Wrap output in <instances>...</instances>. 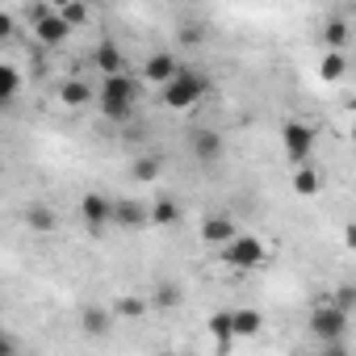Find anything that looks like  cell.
<instances>
[{
	"instance_id": "6da1fadb",
	"label": "cell",
	"mask_w": 356,
	"mask_h": 356,
	"mask_svg": "<svg viewBox=\"0 0 356 356\" xmlns=\"http://www.w3.org/2000/svg\"><path fill=\"white\" fill-rule=\"evenodd\" d=\"M134 101H138V80H134L130 72L101 80L97 105H101V118H105V122H113V126L130 122V118H134Z\"/></svg>"
},
{
	"instance_id": "7a4b0ae2",
	"label": "cell",
	"mask_w": 356,
	"mask_h": 356,
	"mask_svg": "<svg viewBox=\"0 0 356 356\" xmlns=\"http://www.w3.org/2000/svg\"><path fill=\"white\" fill-rule=\"evenodd\" d=\"M206 92H210V80H206L202 72H193V67H181V76L159 88V101H163L168 109H193Z\"/></svg>"
},
{
	"instance_id": "3957f363",
	"label": "cell",
	"mask_w": 356,
	"mask_h": 356,
	"mask_svg": "<svg viewBox=\"0 0 356 356\" xmlns=\"http://www.w3.org/2000/svg\"><path fill=\"white\" fill-rule=\"evenodd\" d=\"M310 335L327 348V343H343L348 335V314L339 306H331V298H318L310 310Z\"/></svg>"
},
{
	"instance_id": "277c9868",
	"label": "cell",
	"mask_w": 356,
	"mask_h": 356,
	"mask_svg": "<svg viewBox=\"0 0 356 356\" xmlns=\"http://www.w3.org/2000/svg\"><path fill=\"white\" fill-rule=\"evenodd\" d=\"M30 34H34L38 47L55 51V47H63V42L72 38V26L59 17V9H51V5H34V13H30Z\"/></svg>"
},
{
	"instance_id": "5b68a950",
	"label": "cell",
	"mask_w": 356,
	"mask_h": 356,
	"mask_svg": "<svg viewBox=\"0 0 356 356\" xmlns=\"http://www.w3.org/2000/svg\"><path fill=\"white\" fill-rule=\"evenodd\" d=\"M222 256H227V264H231L235 273H252V268H260V264L268 260V248H264L256 235H239Z\"/></svg>"
},
{
	"instance_id": "8992f818",
	"label": "cell",
	"mask_w": 356,
	"mask_h": 356,
	"mask_svg": "<svg viewBox=\"0 0 356 356\" xmlns=\"http://www.w3.org/2000/svg\"><path fill=\"white\" fill-rule=\"evenodd\" d=\"M281 143H285V155L302 168L310 159V151H314V126L310 122H285L281 126Z\"/></svg>"
},
{
	"instance_id": "52a82bcc",
	"label": "cell",
	"mask_w": 356,
	"mask_h": 356,
	"mask_svg": "<svg viewBox=\"0 0 356 356\" xmlns=\"http://www.w3.org/2000/svg\"><path fill=\"white\" fill-rule=\"evenodd\" d=\"M113 202H118V197H105V193H84V197H80V218L88 222L92 235H101V231L113 222Z\"/></svg>"
},
{
	"instance_id": "ba28073f",
	"label": "cell",
	"mask_w": 356,
	"mask_h": 356,
	"mask_svg": "<svg viewBox=\"0 0 356 356\" xmlns=\"http://www.w3.org/2000/svg\"><path fill=\"white\" fill-rule=\"evenodd\" d=\"M239 235H243V231H239L231 218H222V214H214V218L202 222V243H210V248H222V252H227Z\"/></svg>"
},
{
	"instance_id": "9c48e42d",
	"label": "cell",
	"mask_w": 356,
	"mask_h": 356,
	"mask_svg": "<svg viewBox=\"0 0 356 356\" xmlns=\"http://www.w3.org/2000/svg\"><path fill=\"white\" fill-rule=\"evenodd\" d=\"M189 151H193V159L214 163V159L222 155V134H218V130H210V126H197V130L189 134Z\"/></svg>"
},
{
	"instance_id": "30bf717a",
	"label": "cell",
	"mask_w": 356,
	"mask_h": 356,
	"mask_svg": "<svg viewBox=\"0 0 356 356\" xmlns=\"http://www.w3.org/2000/svg\"><path fill=\"white\" fill-rule=\"evenodd\" d=\"M143 76L163 88V84H172L176 76H181V63H176V55H168V51H155V55L143 63Z\"/></svg>"
},
{
	"instance_id": "8fae6325",
	"label": "cell",
	"mask_w": 356,
	"mask_h": 356,
	"mask_svg": "<svg viewBox=\"0 0 356 356\" xmlns=\"http://www.w3.org/2000/svg\"><path fill=\"white\" fill-rule=\"evenodd\" d=\"M113 222H118V227L138 231V227H147V222H151V210H147L143 202H134V197H118V202H113Z\"/></svg>"
},
{
	"instance_id": "7c38bea8",
	"label": "cell",
	"mask_w": 356,
	"mask_h": 356,
	"mask_svg": "<svg viewBox=\"0 0 356 356\" xmlns=\"http://www.w3.org/2000/svg\"><path fill=\"white\" fill-rule=\"evenodd\" d=\"M80 331H84L88 339H105V335L113 331V310H105V306H84V310H80Z\"/></svg>"
},
{
	"instance_id": "4fadbf2b",
	"label": "cell",
	"mask_w": 356,
	"mask_h": 356,
	"mask_svg": "<svg viewBox=\"0 0 356 356\" xmlns=\"http://www.w3.org/2000/svg\"><path fill=\"white\" fill-rule=\"evenodd\" d=\"M92 63L101 67V76H105V80L126 72V55H122V47H118V42H109V38H105V42H97V51H92Z\"/></svg>"
},
{
	"instance_id": "5bb4252c",
	"label": "cell",
	"mask_w": 356,
	"mask_h": 356,
	"mask_svg": "<svg viewBox=\"0 0 356 356\" xmlns=\"http://www.w3.org/2000/svg\"><path fill=\"white\" fill-rule=\"evenodd\" d=\"M97 92H92V84H84L80 76H72V80H63V88H59V101L67 105V109H80V105H88Z\"/></svg>"
},
{
	"instance_id": "9a60e30c",
	"label": "cell",
	"mask_w": 356,
	"mask_h": 356,
	"mask_svg": "<svg viewBox=\"0 0 356 356\" xmlns=\"http://www.w3.org/2000/svg\"><path fill=\"white\" fill-rule=\"evenodd\" d=\"M231 318H235V339H252V335H260V327H264V314L252 310V306L231 310Z\"/></svg>"
},
{
	"instance_id": "2e32d148",
	"label": "cell",
	"mask_w": 356,
	"mask_h": 356,
	"mask_svg": "<svg viewBox=\"0 0 356 356\" xmlns=\"http://www.w3.org/2000/svg\"><path fill=\"white\" fill-rule=\"evenodd\" d=\"M181 222V206L176 197H155L151 202V227H176Z\"/></svg>"
},
{
	"instance_id": "e0dca14e",
	"label": "cell",
	"mask_w": 356,
	"mask_h": 356,
	"mask_svg": "<svg viewBox=\"0 0 356 356\" xmlns=\"http://www.w3.org/2000/svg\"><path fill=\"white\" fill-rule=\"evenodd\" d=\"M323 189V176L310 168V163H302V168H293V193H302V197H314Z\"/></svg>"
},
{
	"instance_id": "ac0fdd59",
	"label": "cell",
	"mask_w": 356,
	"mask_h": 356,
	"mask_svg": "<svg viewBox=\"0 0 356 356\" xmlns=\"http://www.w3.org/2000/svg\"><path fill=\"white\" fill-rule=\"evenodd\" d=\"M26 222H30L38 235H51V231H55V210H51L47 202H34V206L26 210Z\"/></svg>"
},
{
	"instance_id": "d6986e66",
	"label": "cell",
	"mask_w": 356,
	"mask_h": 356,
	"mask_svg": "<svg viewBox=\"0 0 356 356\" xmlns=\"http://www.w3.org/2000/svg\"><path fill=\"white\" fill-rule=\"evenodd\" d=\"M17 88H22V72L13 63H0V101L13 105L17 101Z\"/></svg>"
},
{
	"instance_id": "ffe728a7",
	"label": "cell",
	"mask_w": 356,
	"mask_h": 356,
	"mask_svg": "<svg viewBox=\"0 0 356 356\" xmlns=\"http://www.w3.org/2000/svg\"><path fill=\"white\" fill-rule=\"evenodd\" d=\"M210 335L218 339V348H231V339H235V318H231V310L210 314Z\"/></svg>"
},
{
	"instance_id": "44dd1931",
	"label": "cell",
	"mask_w": 356,
	"mask_h": 356,
	"mask_svg": "<svg viewBox=\"0 0 356 356\" xmlns=\"http://www.w3.org/2000/svg\"><path fill=\"white\" fill-rule=\"evenodd\" d=\"M348 38H352V34H348V22H343V17H331V22L323 26V42H327V51H343Z\"/></svg>"
},
{
	"instance_id": "7402d4cb",
	"label": "cell",
	"mask_w": 356,
	"mask_h": 356,
	"mask_svg": "<svg viewBox=\"0 0 356 356\" xmlns=\"http://www.w3.org/2000/svg\"><path fill=\"white\" fill-rule=\"evenodd\" d=\"M147 310H151V298H134V293H126V298L113 302V314H122V318H143Z\"/></svg>"
},
{
	"instance_id": "603a6c76",
	"label": "cell",
	"mask_w": 356,
	"mask_h": 356,
	"mask_svg": "<svg viewBox=\"0 0 356 356\" xmlns=\"http://www.w3.org/2000/svg\"><path fill=\"white\" fill-rule=\"evenodd\" d=\"M59 9V17L76 30V26H88V17H92V9L88 5H80V0H63V5H55Z\"/></svg>"
},
{
	"instance_id": "cb8c5ba5",
	"label": "cell",
	"mask_w": 356,
	"mask_h": 356,
	"mask_svg": "<svg viewBox=\"0 0 356 356\" xmlns=\"http://www.w3.org/2000/svg\"><path fill=\"white\" fill-rule=\"evenodd\" d=\"M343 72H348L343 51H327V55H323V63H318V76H323V80H343Z\"/></svg>"
},
{
	"instance_id": "d4e9b609",
	"label": "cell",
	"mask_w": 356,
	"mask_h": 356,
	"mask_svg": "<svg viewBox=\"0 0 356 356\" xmlns=\"http://www.w3.org/2000/svg\"><path fill=\"white\" fill-rule=\"evenodd\" d=\"M151 306H159V310H172V306H181V285H172V281L155 285V293H151Z\"/></svg>"
},
{
	"instance_id": "484cf974",
	"label": "cell",
	"mask_w": 356,
	"mask_h": 356,
	"mask_svg": "<svg viewBox=\"0 0 356 356\" xmlns=\"http://www.w3.org/2000/svg\"><path fill=\"white\" fill-rule=\"evenodd\" d=\"M130 172H134V181H155V176H159V159L155 155H138L130 163Z\"/></svg>"
},
{
	"instance_id": "4316f807",
	"label": "cell",
	"mask_w": 356,
	"mask_h": 356,
	"mask_svg": "<svg viewBox=\"0 0 356 356\" xmlns=\"http://www.w3.org/2000/svg\"><path fill=\"white\" fill-rule=\"evenodd\" d=\"M331 306H339L343 314H352V310H356V285H352V281H348V285H335Z\"/></svg>"
},
{
	"instance_id": "83f0119b",
	"label": "cell",
	"mask_w": 356,
	"mask_h": 356,
	"mask_svg": "<svg viewBox=\"0 0 356 356\" xmlns=\"http://www.w3.org/2000/svg\"><path fill=\"white\" fill-rule=\"evenodd\" d=\"M0 38H13V13L0 9Z\"/></svg>"
},
{
	"instance_id": "f1b7e54d",
	"label": "cell",
	"mask_w": 356,
	"mask_h": 356,
	"mask_svg": "<svg viewBox=\"0 0 356 356\" xmlns=\"http://www.w3.org/2000/svg\"><path fill=\"white\" fill-rule=\"evenodd\" d=\"M181 38H185V42H202V38H206V34H202V30H197V26H185V34H181Z\"/></svg>"
},
{
	"instance_id": "f546056e",
	"label": "cell",
	"mask_w": 356,
	"mask_h": 356,
	"mask_svg": "<svg viewBox=\"0 0 356 356\" xmlns=\"http://www.w3.org/2000/svg\"><path fill=\"white\" fill-rule=\"evenodd\" d=\"M323 356H348V348H343V343H327Z\"/></svg>"
},
{
	"instance_id": "4dcf8cb0",
	"label": "cell",
	"mask_w": 356,
	"mask_h": 356,
	"mask_svg": "<svg viewBox=\"0 0 356 356\" xmlns=\"http://www.w3.org/2000/svg\"><path fill=\"white\" fill-rule=\"evenodd\" d=\"M352 143H356V126H352Z\"/></svg>"
},
{
	"instance_id": "1f68e13d",
	"label": "cell",
	"mask_w": 356,
	"mask_h": 356,
	"mask_svg": "<svg viewBox=\"0 0 356 356\" xmlns=\"http://www.w3.org/2000/svg\"><path fill=\"white\" fill-rule=\"evenodd\" d=\"M159 356H176V352H159Z\"/></svg>"
}]
</instances>
